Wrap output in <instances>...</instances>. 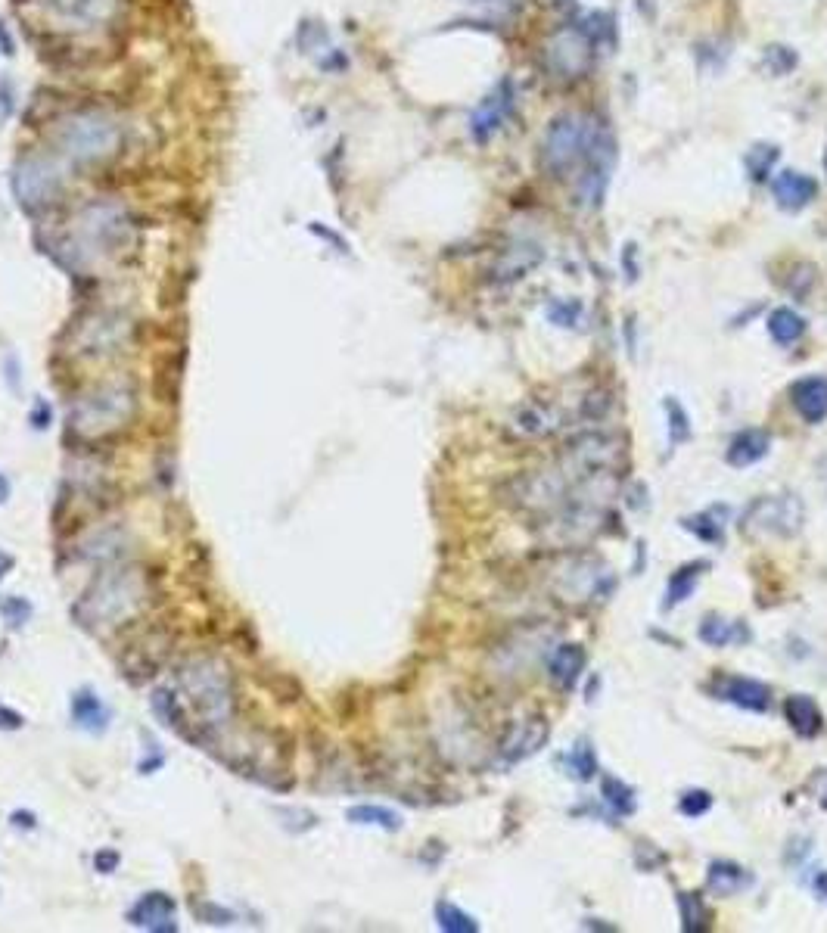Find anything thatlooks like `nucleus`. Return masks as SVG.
<instances>
[{"label": "nucleus", "instance_id": "19", "mask_svg": "<svg viewBox=\"0 0 827 933\" xmlns=\"http://www.w3.org/2000/svg\"><path fill=\"white\" fill-rule=\"evenodd\" d=\"M72 719L78 728L91 731V734H103L109 728V710L94 691H78L72 697Z\"/></svg>", "mask_w": 827, "mask_h": 933}, {"label": "nucleus", "instance_id": "9", "mask_svg": "<svg viewBox=\"0 0 827 933\" xmlns=\"http://www.w3.org/2000/svg\"><path fill=\"white\" fill-rule=\"evenodd\" d=\"M591 56H594V41L588 38L582 25H563L545 47L548 69L566 81L582 78L591 69Z\"/></svg>", "mask_w": 827, "mask_h": 933}, {"label": "nucleus", "instance_id": "44", "mask_svg": "<svg viewBox=\"0 0 827 933\" xmlns=\"http://www.w3.org/2000/svg\"><path fill=\"white\" fill-rule=\"evenodd\" d=\"M815 893L827 899V871H821L818 878H815Z\"/></svg>", "mask_w": 827, "mask_h": 933}, {"label": "nucleus", "instance_id": "18", "mask_svg": "<svg viewBox=\"0 0 827 933\" xmlns=\"http://www.w3.org/2000/svg\"><path fill=\"white\" fill-rule=\"evenodd\" d=\"M772 448V436L765 430H744L737 433L728 445V464L731 467H750L756 461H762Z\"/></svg>", "mask_w": 827, "mask_h": 933}, {"label": "nucleus", "instance_id": "15", "mask_svg": "<svg viewBox=\"0 0 827 933\" xmlns=\"http://www.w3.org/2000/svg\"><path fill=\"white\" fill-rule=\"evenodd\" d=\"M772 193H775V200H778L781 209L800 212L803 206H809V203L815 200L818 184H815V178L800 175V172H793V168H787V172H781V175L775 178Z\"/></svg>", "mask_w": 827, "mask_h": 933}, {"label": "nucleus", "instance_id": "21", "mask_svg": "<svg viewBox=\"0 0 827 933\" xmlns=\"http://www.w3.org/2000/svg\"><path fill=\"white\" fill-rule=\"evenodd\" d=\"M548 669H551V678L560 685V688H573L576 682H579V675H582V669H585V650L579 647V644H563V647H557L554 650V657H551V663H548Z\"/></svg>", "mask_w": 827, "mask_h": 933}, {"label": "nucleus", "instance_id": "47", "mask_svg": "<svg viewBox=\"0 0 827 933\" xmlns=\"http://www.w3.org/2000/svg\"><path fill=\"white\" fill-rule=\"evenodd\" d=\"M824 168H827V153H824Z\"/></svg>", "mask_w": 827, "mask_h": 933}, {"label": "nucleus", "instance_id": "37", "mask_svg": "<svg viewBox=\"0 0 827 933\" xmlns=\"http://www.w3.org/2000/svg\"><path fill=\"white\" fill-rule=\"evenodd\" d=\"M809 794L818 800L821 809H827V769H818L809 781Z\"/></svg>", "mask_w": 827, "mask_h": 933}, {"label": "nucleus", "instance_id": "12", "mask_svg": "<svg viewBox=\"0 0 827 933\" xmlns=\"http://www.w3.org/2000/svg\"><path fill=\"white\" fill-rule=\"evenodd\" d=\"M128 921L140 930H153V933H168V930H178L175 924V899L153 890V893H144L140 896L131 912H128Z\"/></svg>", "mask_w": 827, "mask_h": 933}, {"label": "nucleus", "instance_id": "33", "mask_svg": "<svg viewBox=\"0 0 827 933\" xmlns=\"http://www.w3.org/2000/svg\"><path fill=\"white\" fill-rule=\"evenodd\" d=\"M684 529H691L697 539H703V542H712V545L722 542V523L712 520V514H700V517L684 520Z\"/></svg>", "mask_w": 827, "mask_h": 933}, {"label": "nucleus", "instance_id": "14", "mask_svg": "<svg viewBox=\"0 0 827 933\" xmlns=\"http://www.w3.org/2000/svg\"><path fill=\"white\" fill-rule=\"evenodd\" d=\"M548 741V722L545 719H526L520 725H513L510 734L501 744V759L504 762H520L532 753H538Z\"/></svg>", "mask_w": 827, "mask_h": 933}, {"label": "nucleus", "instance_id": "1", "mask_svg": "<svg viewBox=\"0 0 827 933\" xmlns=\"http://www.w3.org/2000/svg\"><path fill=\"white\" fill-rule=\"evenodd\" d=\"M184 710V738L203 741L234 719V688L227 666L218 660H196L181 669L175 688Z\"/></svg>", "mask_w": 827, "mask_h": 933}, {"label": "nucleus", "instance_id": "3", "mask_svg": "<svg viewBox=\"0 0 827 933\" xmlns=\"http://www.w3.org/2000/svg\"><path fill=\"white\" fill-rule=\"evenodd\" d=\"M131 237H134V221L122 203L91 200L88 206H81L78 215L69 221V234H66L63 249L69 256V265L84 268V265L119 256V252L131 243Z\"/></svg>", "mask_w": 827, "mask_h": 933}, {"label": "nucleus", "instance_id": "30", "mask_svg": "<svg viewBox=\"0 0 827 933\" xmlns=\"http://www.w3.org/2000/svg\"><path fill=\"white\" fill-rule=\"evenodd\" d=\"M778 156H781L778 147H772V144H756V147L750 150V156H747L750 178H753V181H765L768 175H772V168H775Z\"/></svg>", "mask_w": 827, "mask_h": 933}, {"label": "nucleus", "instance_id": "11", "mask_svg": "<svg viewBox=\"0 0 827 933\" xmlns=\"http://www.w3.org/2000/svg\"><path fill=\"white\" fill-rule=\"evenodd\" d=\"M510 109H513V84H510V81H501L498 88L473 109V116H470V134H473V140H479V144H486V140L507 122Z\"/></svg>", "mask_w": 827, "mask_h": 933}, {"label": "nucleus", "instance_id": "39", "mask_svg": "<svg viewBox=\"0 0 827 933\" xmlns=\"http://www.w3.org/2000/svg\"><path fill=\"white\" fill-rule=\"evenodd\" d=\"M193 912H199V918H206V924H231V912H224L218 906H193Z\"/></svg>", "mask_w": 827, "mask_h": 933}, {"label": "nucleus", "instance_id": "8", "mask_svg": "<svg viewBox=\"0 0 827 933\" xmlns=\"http://www.w3.org/2000/svg\"><path fill=\"white\" fill-rule=\"evenodd\" d=\"M50 25L69 35H91L119 10V0H35Z\"/></svg>", "mask_w": 827, "mask_h": 933}, {"label": "nucleus", "instance_id": "20", "mask_svg": "<svg viewBox=\"0 0 827 933\" xmlns=\"http://www.w3.org/2000/svg\"><path fill=\"white\" fill-rule=\"evenodd\" d=\"M709 890L719 893V896H734L740 890L753 887V874L747 868H740L737 862H725V859H716L709 865Z\"/></svg>", "mask_w": 827, "mask_h": 933}, {"label": "nucleus", "instance_id": "40", "mask_svg": "<svg viewBox=\"0 0 827 933\" xmlns=\"http://www.w3.org/2000/svg\"><path fill=\"white\" fill-rule=\"evenodd\" d=\"M10 112H13V84L4 78L0 81V122H4Z\"/></svg>", "mask_w": 827, "mask_h": 933}, {"label": "nucleus", "instance_id": "32", "mask_svg": "<svg viewBox=\"0 0 827 933\" xmlns=\"http://www.w3.org/2000/svg\"><path fill=\"white\" fill-rule=\"evenodd\" d=\"M666 414H669V439H672V445L688 442L691 427H688V414H684V408L675 399H666Z\"/></svg>", "mask_w": 827, "mask_h": 933}, {"label": "nucleus", "instance_id": "27", "mask_svg": "<svg viewBox=\"0 0 827 933\" xmlns=\"http://www.w3.org/2000/svg\"><path fill=\"white\" fill-rule=\"evenodd\" d=\"M601 797H604V803H610L619 815H629V812H635V790H632L629 784H622L619 778H613V775H607V778H604V784H601Z\"/></svg>", "mask_w": 827, "mask_h": 933}, {"label": "nucleus", "instance_id": "25", "mask_svg": "<svg viewBox=\"0 0 827 933\" xmlns=\"http://www.w3.org/2000/svg\"><path fill=\"white\" fill-rule=\"evenodd\" d=\"M349 822L374 825V828H383V831H398V828H402V818H398V812L383 809V806H352L349 809Z\"/></svg>", "mask_w": 827, "mask_h": 933}, {"label": "nucleus", "instance_id": "34", "mask_svg": "<svg viewBox=\"0 0 827 933\" xmlns=\"http://www.w3.org/2000/svg\"><path fill=\"white\" fill-rule=\"evenodd\" d=\"M0 613H4L10 629H19V626H25V619L32 616V607H28V601L10 595V598H0Z\"/></svg>", "mask_w": 827, "mask_h": 933}, {"label": "nucleus", "instance_id": "7", "mask_svg": "<svg viewBox=\"0 0 827 933\" xmlns=\"http://www.w3.org/2000/svg\"><path fill=\"white\" fill-rule=\"evenodd\" d=\"M134 411V389L128 383H106L69 411V423L84 436H100L122 427Z\"/></svg>", "mask_w": 827, "mask_h": 933}, {"label": "nucleus", "instance_id": "13", "mask_svg": "<svg viewBox=\"0 0 827 933\" xmlns=\"http://www.w3.org/2000/svg\"><path fill=\"white\" fill-rule=\"evenodd\" d=\"M712 694L728 700V703H737L744 706V710H753V713H765L768 703H772V694L762 682H753V678H740V675H722L712 682Z\"/></svg>", "mask_w": 827, "mask_h": 933}, {"label": "nucleus", "instance_id": "45", "mask_svg": "<svg viewBox=\"0 0 827 933\" xmlns=\"http://www.w3.org/2000/svg\"><path fill=\"white\" fill-rule=\"evenodd\" d=\"M0 44H4V53L10 56L13 53V44H10V35H7V25L0 22Z\"/></svg>", "mask_w": 827, "mask_h": 933}, {"label": "nucleus", "instance_id": "6", "mask_svg": "<svg viewBox=\"0 0 827 933\" xmlns=\"http://www.w3.org/2000/svg\"><path fill=\"white\" fill-rule=\"evenodd\" d=\"M66 190V162L56 153H28L13 168V196L25 212L53 206Z\"/></svg>", "mask_w": 827, "mask_h": 933}, {"label": "nucleus", "instance_id": "26", "mask_svg": "<svg viewBox=\"0 0 827 933\" xmlns=\"http://www.w3.org/2000/svg\"><path fill=\"white\" fill-rule=\"evenodd\" d=\"M436 921L445 933H476L479 921H473L467 912H461L454 902H439L436 906Z\"/></svg>", "mask_w": 827, "mask_h": 933}, {"label": "nucleus", "instance_id": "16", "mask_svg": "<svg viewBox=\"0 0 827 933\" xmlns=\"http://www.w3.org/2000/svg\"><path fill=\"white\" fill-rule=\"evenodd\" d=\"M790 399H793V408L809 423H821L827 417V377L796 380L790 389Z\"/></svg>", "mask_w": 827, "mask_h": 933}, {"label": "nucleus", "instance_id": "2", "mask_svg": "<svg viewBox=\"0 0 827 933\" xmlns=\"http://www.w3.org/2000/svg\"><path fill=\"white\" fill-rule=\"evenodd\" d=\"M125 144V125L109 109L84 106L72 109L53 125V153L66 165H103L119 156Z\"/></svg>", "mask_w": 827, "mask_h": 933}, {"label": "nucleus", "instance_id": "29", "mask_svg": "<svg viewBox=\"0 0 827 933\" xmlns=\"http://www.w3.org/2000/svg\"><path fill=\"white\" fill-rule=\"evenodd\" d=\"M678 912H681V927L688 933H697L706 927V909L697 893H678Z\"/></svg>", "mask_w": 827, "mask_h": 933}, {"label": "nucleus", "instance_id": "28", "mask_svg": "<svg viewBox=\"0 0 827 933\" xmlns=\"http://www.w3.org/2000/svg\"><path fill=\"white\" fill-rule=\"evenodd\" d=\"M563 766H566V772L573 775V778H579V781H588V778H594V772H597V756H594V750H591V744H576L573 750H569V756L563 759Z\"/></svg>", "mask_w": 827, "mask_h": 933}, {"label": "nucleus", "instance_id": "10", "mask_svg": "<svg viewBox=\"0 0 827 933\" xmlns=\"http://www.w3.org/2000/svg\"><path fill=\"white\" fill-rule=\"evenodd\" d=\"M803 504L796 501L793 495H772V498H759L750 514H747V523L750 529H765V532H775V535H793L796 529L803 526Z\"/></svg>", "mask_w": 827, "mask_h": 933}, {"label": "nucleus", "instance_id": "4", "mask_svg": "<svg viewBox=\"0 0 827 933\" xmlns=\"http://www.w3.org/2000/svg\"><path fill=\"white\" fill-rule=\"evenodd\" d=\"M541 162L551 175L582 172L591 162H613V140L591 116L566 112L548 125L545 144H541Z\"/></svg>", "mask_w": 827, "mask_h": 933}, {"label": "nucleus", "instance_id": "31", "mask_svg": "<svg viewBox=\"0 0 827 933\" xmlns=\"http://www.w3.org/2000/svg\"><path fill=\"white\" fill-rule=\"evenodd\" d=\"M762 66H765V72H772V75H787V72L796 69V53L790 47H784V44H772L765 50Z\"/></svg>", "mask_w": 827, "mask_h": 933}, {"label": "nucleus", "instance_id": "43", "mask_svg": "<svg viewBox=\"0 0 827 933\" xmlns=\"http://www.w3.org/2000/svg\"><path fill=\"white\" fill-rule=\"evenodd\" d=\"M13 563H16V560H13V554L0 551V579H4V576H7V573L13 570Z\"/></svg>", "mask_w": 827, "mask_h": 933}, {"label": "nucleus", "instance_id": "38", "mask_svg": "<svg viewBox=\"0 0 827 933\" xmlns=\"http://www.w3.org/2000/svg\"><path fill=\"white\" fill-rule=\"evenodd\" d=\"M473 7H482V10H492V13H510L520 7V0H467Z\"/></svg>", "mask_w": 827, "mask_h": 933}, {"label": "nucleus", "instance_id": "17", "mask_svg": "<svg viewBox=\"0 0 827 933\" xmlns=\"http://www.w3.org/2000/svg\"><path fill=\"white\" fill-rule=\"evenodd\" d=\"M784 716L790 722V728L800 734V738H815L824 728V716L818 710V703L806 694H793L784 700Z\"/></svg>", "mask_w": 827, "mask_h": 933}, {"label": "nucleus", "instance_id": "35", "mask_svg": "<svg viewBox=\"0 0 827 933\" xmlns=\"http://www.w3.org/2000/svg\"><path fill=\"white\" fill-rule=\"evenodd\" d=\"M709 806H712V797L706 790H688V794L678 800V809L688 818H700L703 812H709Z\"/></svg>", "mask_w": 827, "mask_h": 933}, {"label": "nucleus", "instance_id": "41", "mask_svg": "<svg viewBox=\"0 0 827 933\" xmlns=\"http://www.w3.org/2000/svg\"><path fill=\"white\" fill-rule=\"evenodd\" d=\"M94 865H97V871H103V874H109V871H116V865H119V853H112V850H106V853H100V856L94 859Z\"/></svg>", "mask_w": 827, "mask_h": 933}, {"label": "nucleus", "instance_id": "24", "mask_svg": "<svg viewBox=\"0 0 827 933\" xmlns=\"http://www.w3.org/2000/svg\"><path fill=\"white\" fill-rule=\"evenodd\" d=\"M709 567V563H688V567H681V570H675V576L669 579V595H666V610H672L675 604H681V601H688L691 595H694V588H697V579H700V573Z\"/></svg>", "mask_w": 827, "mask_h": 933}, {"label": "nucleus", "instance_id": "5", "mask_svg": "<svg viewBox=\"0 0 827 933\" xmlns=\"http://www.w3.org/2000/svg\"><path fill=\"white\" fill-rule=\"evenodd\" d=\"M144 579L134 570L122 573H106L94 582V588L75 604V616L81 626L88 629H103V626H119V622L131 619L140 604H144Z\"/></svg>", "mask_w": 827, "mask_h": 933}, {"label": "nucleus", "instance_id": "22", "mask_svg": "<svg viewBox=\"0 0 827 933\" xmlns=\"http://www.w3.org/2000/svg\"><path fill=\"white\" fill-rule=\"evenodd\" d=\"M706 644L712 647H728V644H747L753 635L744 622L737 619H719V616H709L700 622V632H697Z\"/></svg>", "mask_w": 827, "mask_h": 933}, {"label": "nucleus", "instance_id": "23", "mask_svg": "<svg viewBox=\"0 0 827 933\" xmlns=\"http://www.w3.org/2000/svg\"><path fill=\"white\" fill-rule=\"evenodd\" d=\"M768 333L778 346H793L796 339L806 333V321L796 315L793 308H775L772 315H768Z\"/></svg>", "mask_w": 827, "mask_h": 933}, {"label": "nucleus", "instance_id": "46", "mask_svg": "<svg viewBox=\"0 0 827 933\" xmlns=\"http://www.w3.org/2000/svg\"><path fill=\"white\" fill-rule=\"evenodd\" d=\"M7 495H10V483H7V476H0V504L7 501Z\"/></svg>", "mask_w": 827, "mask_h": 933}, {"label": "nucleus", "instance_id": "42", "mask_svg": "<svg viewBox=\"0 0 827 933\" xmlns=\"http://www.w3.org/2000/svg\"><path fill=\"white\" fill-rule=\"evenodd\" d=\"M19 725H22V716H19V713H13V710H7V706L0 703V728L13 731V728H19Z\"/></svg>", "mask_w": 827, "mask_h": 933}, {"label": "nucleus", "instance_id": "36", "mask_svg": "<svg viewBox=\"0 0 827 933\" xmlns=\"http://www.w3.org/2000/svg\"><path fill=\"white\" fill-rule=\"evenodd\" d=\"M579 311H582L579 302H554V305L548 308V318H551L554 324H560V327H573L576 318H579Z\"/></svg>", "mask_w": 827, "mask_h": 933}]
</instances>
